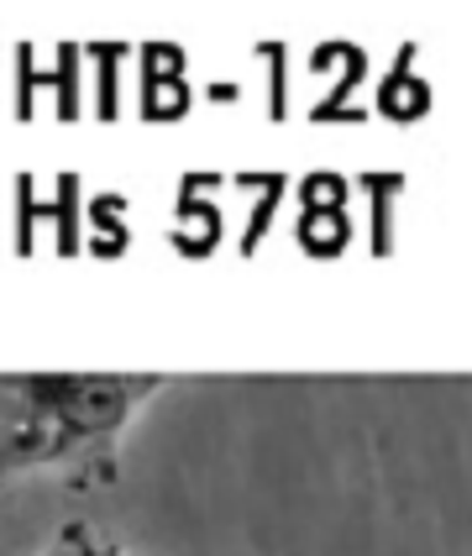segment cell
<instances>
[{
  "label": "cell",
  "instance_id": "6da1fadb",
  "mask_svg": "<svg viewBox=\"0 0 472 556\" xmlns=\"http://www.w3.org/2000/svg\"><path fill=\"white\" fill-rule=\"evenodd\" d=\"M157 389L163 378L131 372L0 378V483L42 463H94V472H105L131 409Z\"/></svg>",
  "mask_w": 472,
  "mask_h": 556
},
{
  "label": "cell",
  "instance_id": "7a4b0ae2",
  "mask_svg": "<svg viewBox=\"0 0 472 556\" xmlns=\"http://www.w3.org/2000/svg\"><path fill=\"white\" fill-rule=\"evenodd\" d=\"M42 556H122V552L105 546L90 526H63V535L53 541V552H42Z\"/></svg>",
  "mask_w": 472,
  "mask_h": 556
}]
</instances>
